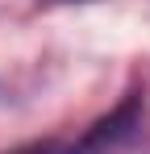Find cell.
I'll return each mask as SVG.
<instances>
[{
	"label": "cell",
	"mask_w": 150,
	"mask_h": 154,
	"mask_svg": "<svg viewBox=\"0 0 150 154\" xmlns=\"http://www.w3.org/2000/svg\"><path fill=\"white\" fill-rule=\"evenodd\" d=\"M138 121H142V96L133 92V96H125L108 117H100L75 146H54V142H50V154H113L121 142L133 137Z\"/></svg>",
	"instance_id": "cell-1"
},
{
	"label": "cell",
	"mask_w": 150,
	"mask_h": 154,
	"mask_svg": "<svg viewBox=\"0 0 150 154\" xmlns=\"http://www.w3.org/2000/svg\"><path fill=\"white\" fill-rule=\"evenodd\" d=\"M46 4H75V0H46Z\"/></svg>",
	"instance_id": "cell-2"
}]
</instances>
